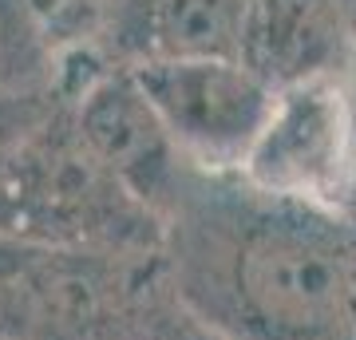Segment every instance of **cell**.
Wrapping results in <instances>:
<instances>
[{
  "label": "cell",
  "instance_id": "cell-3",
  "mask_svg": "<svg viewBox=\"0 0 356 340\" xmlns=\"http://www.w3.org/2000/svg\"><path fill=\"white\" fill-rule=\"evenodd\" d=\"M356 166V107L341 76L273 91V107L238 178L261 194L332 206Z\"/></svg>",
  "mask_w": 356,
  "mask_h": 340
},
{
  "label": "cell",
  "instance_id": "cell-5",
  "mask_svg": "<svg viewBox=\"0 0 356 340\" xmlns=\"http://www.w3.org/2000/svg\"><path fill=\"white\" fill-rule=\"evenodd\" d=\"M348 40L341 0H254L242 32V63L277 91L341 76Z\"/></svg>",
  "mask_w": 356,
  "mask_h": 340
},
{
  "label": "cell",
  "instance_id": "cell-7",
  "mask_svg": "<svg viewBox=\"0 0 356 340\" xmlns=\"http://www.w3.org/2000/svg\"><path fill=\"white\" fill-rule=\"evenodd\" d=\"M40 8H44V20L60 44V36H72L76 28H83V20H99L107 0H40Z\"/></svg>",
  "mask_w": 356,
  "mask_h": 340
},
{
  "label": "cell",
  "instance_id": "cell-4",
  "mask_svg": "<svg viewBox=\"0 0 356 340\" xmlns=\"http://www.w3.org/2000/svg\"><path fill=\"white\" fill-rule=\"evenodd\" d=\"M72 123L83 151L119 182V190L163 222L191 166L182 163V154L170 143L163 119L154 115L151 99L135 83L131 67H119V72L107 67L99 79H91L76 95Z\"/></svg>",
  "mask_w": 356,
  "mask_h": 340
},
{
  "label": "cell",
  "instance_id": "cell-2",
  "mask_svg": "<svg viewBox=\"0 0 356 340\" xmlns=\"http://www.w3.org/2000/svg\"><path fill=\"white\" fill-rule=\"evenodd\" d=\"M135 83L163 119L182 163L198 175H238L273 107V88L242 60H143Z\"/></svg>",
  "mask_w": 356,
  "mask_h": 340
},
{
  "label": "cell",
  "instance_id": "cell-1",
  "mask_svg": "<svg viewBox=\"0 0 356 340\" xmlns=\"http://www.w3.org/2000/svg\"><path fill=\"white\" fill-rule=\"evenodd\" d=\"M163 245L178 309L222 340H356V234L332 206L191 170Z\"/></svg>",
  "mask_w": 356,
  "mask_h": 340
},
{
  "label": "cell",
  "instance_id": "cell-8",
  "mask_svg": "<svg viewBox=\"0 0 356 340\" xmlns=\"http://www.w3.org/2000/svg\"><path fill=\"white\" fill-rule=\"evenodd\" d=\"M166 340H222V337L210 332V328H202L198 321H191V316L182 313V328H170V337Z\"/></svg>",
  "mask_w": 356,
  "mask_h": 340
},
{
  "label": "cell",
  "instance_id": "cell-6",
  "mask_svg": "<svg viewBox=\"0 0 356 340\" xmlns=\"http://www.w3.org/2000/svg\"><path fill=\"white\" fill-rule=\"evenodd\" d=\"M60 44L40 0H0V103L56 95Z\"/></svg>",
  "mask_w": 356,
  "mask_h": 340
},
{
  "label": "cell",
  "instance_id": "cell-9",
  "mask_svg": "<svg viewBox=\"0 0 356 340\" xmlns=\"http://www.w3.org/2000/svg\"><path fill=\"white\" fill-rule=\"evenodd\" d=\"M337 214L348 222V229L356 234V166H353V178H348V186H344L341 202H337Z\"/></svg>",
  "mask_w": 356,
  "mask_h": 340
}]
</instances>
